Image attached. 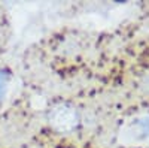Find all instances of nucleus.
<instances>
[{
    "instance_id": "obj_1",
    "label": "nucleus",
    "mask_w": 149,
    "mask_h": 148,
    "mask_svg": "<svg viewBox=\"0 0 149 148\" xmlns=\"http://www.w3.org/2000/svg\"><path fill=\"white\" fill-rule=\"evenodd\" d=\"M49 121L58 132H72L79 123V114L70 105H58L52 109Z\"/></svg>"
}]
</instances>
